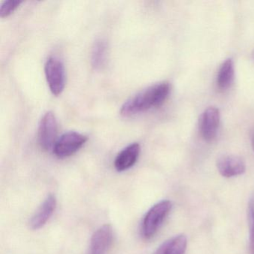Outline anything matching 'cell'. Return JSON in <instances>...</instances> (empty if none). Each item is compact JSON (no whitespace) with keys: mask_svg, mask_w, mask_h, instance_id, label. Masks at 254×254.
<instances>
[{"mask_svg":"<svg viewBox=\"0 0 254 254\" xmlns=\"http://www.w3.org/2000/svg\"><path fill=\"white\" fill-rule=\"evenodd\" d=\"M58 123L56 116L51 111L46 113L41 118L38 127V143L44 151L54 148L57 141Z\"/></svg>","mask_w":254,"mask_h":254,"instance_id":"5b68a950","label":"cell"},{"mask_svg":"<svg viewBox=\"0 0 254 254\" xmlns=\"http://www.w3.org/2000/svg\"><path fill=\"white\" fill-rule=\"evenodd\" d=\"M220 124V112L218 108L209 107L205 110L200 119V131L202 137L211 142L215 139Z\"/></svg>","mask_w":254,"mask_h":254,"instance_id":"8992f818","label":"cell"},{"mask_svg":"<svg viewBox=\"0 0 254 254\" xmlns=\"http://www.w3.org/2000/svg\"><path fill=\"white\" fill-rule=\"evenodd\" d=\"M252 59H253V61H254V51H253V53H252Z\"/></svg>","mask_w":254,"mask_h":254,"instance_id":"e0dca14e","label":"cell"},{"mask_svg":"<svg viewBox=\"0 0 254 254\" xmlns=\"http://www.w3.org/2000/svg\"><path fill=\"white\" fill-rule=\"evenodd\" d=\"M57 206V199L55 194H50L46 197L42 204L32 216L29 224L32 230L42 228L54 213Z\"/></svg>","mask_w":254,"mask_h":254,"instance_id":"9c48e42d","label":"cell"},{"mask_svg":"<svg viewBox=\"0 0 254 254\" xmlns=\"http://www.w3.org/2000/svg\"><path fill=\"white\" fill-rule=\"evenodd\" d=\"M171 85L161 82L148 87L126 101L120 110L123 117H129L161 106L169 97Z\"/></svg>","mask_w":254,"mask_h":254,"instance_id":"6da1fadb","label":"cell"},{"mask_svg":"<svg viewBox=\"0 0 254 254\" xmlns=\"http://www.w3.org/2000/svg\"><path fill=\"white\" fill-rule=\"evenodd\" d=\"M87 140V136L78 132H66L56 141L53 152L59 158L70 157L82 148Z\"/></svg>","mask_w":254,"mask_h":254,"instance_id":"277c9868","label":"cell"},{"mask_svg":"<svg viewBox=\"0 0 254 254\" xmlns=\"http://www.w3.org/2000/svg\"><path fill=\"white\" fill-rule=\"evenodd\" d=\"M47 84L52 93L58 96L64 90L66 75L63 62L56 57H50L45 64Z\"/></svg>","mask_w":254,"mask_h":254,"instance_id":"3957f363","label":"cell"},{"mask_svg":"<svg viewBox=\"0 0 254 254\" xmlns=\"http://www.w3.org/2000/svg\"><path fill=\"white\" fill-rule=\"evenodd\" d=\"M141 148L139 143L130 144L119 153L114 161V167L118 172H124L134 166L139 158Z\"/></svg>","mask_w":254,"mask_h":254,"instance_id":"30bf717a","label":"cell"},{"mask_svg":"<svg viewBox=\"0 0 254 254\" xmlns=\"http://www.w3.org/2000/svg\"><path fill=\"white\" fill-rule=\"evenodd\" d=\"M218 172L224 178H233L245 173V161L236 155H223L217 160Z\"/></svg>","mask_w":254,"mask_h":254,"instance_id":"ba28073f","label":"cell"},{"mask_svg":"<svg viewBox=\"0 0 254 254\" xmlns=\"http://www.w3.org/2000/svg\"><path fill=\"white\" fill-rule=\"evenodd\" d=\"M248 221H249L250 248L254 254V192L251 194L248 202Z\"/></svg>","mask_w":254,"mask_h":254,"instance_id":"5bb4252c","label":"cell"},{"mask_svg":"<svg viewBox=\"0 0 254 254\" xmlns=\"http://www.w3.org/2000/svg\"><path fill=\"white\" fill-rule=\"evenodd\" d=\"M172 207L170 200H163L156 203L147 212L141 226V234L144 239H151L156 234Z\"/></svg>","mask_w":254,"mask_h":254,"instance_id":"7a4b0ae2","label":"cell"},{"mask_svg":"<svg viewBox=\"0 0 254 254\" xmlns=\"http://www.w3.org/2000/svg\"><path fill=\"white\" fill-rule=\"evenodd\" d=\"M234 64L232 59H227L220 66L217 75V85L221 90H225L233 84L234 79Z\"/></svg>","mask_w":254,"mask_h":254,"instance_id":"7c38bea8","label":"cell"},{"mask_svg":"<svg viewBox=\"0 0 254 254\" xmlns=\"http://www.w3.org/2000/svg\"><path fill=\"white\" fill-rule=\"evenodd\" d=\"M107 58H108L107 41L102 38L96 40L92 50V66L96 69H102L106 64Z\"/></svg>","mask_w":254,"mask_h":254,"instance_id":"4fadbf2b","label":"cell"},{"mask_svg":"<svg viewBox=\"0 0 254 254\" xmlns=\"http://www.w3.org/2000/svg\"><path fill=\"white\" fill-rule=\"evenodd\" d=\"M22 1L18 0H8L2 2L0 6V17L2 18L11 15L22 3Z\"/></svg>","mask_w":254,"mask_h":254,"instance_id":"9a60e30c","label":"cell"},{"mask_svg":"<svg viewBox=\"0 0 254 254\" xmlns=\"http://www.w3.org/2000/svg\"><path fill=\"white\" fill-rule=\"evenodd\" d=\"M114 232L110 224L99 227L92 236L89 254H105L113 242Z\"/></svg>","mask_w":254,"mask_h":254,"instance_id":"52a82bcc","label":"cell"},{"mask_svg":"<svg viewBox=\"0 0 254 254\" xmlns=\"http://www.w3.org/2000/svg\"><path fill=\"white\" fill-rule=\"evenodd\" d=\"M251 144H252L253 150H254V133H253L252 138H251Z\"/></svg>","mask_w":254,"mask_h":254,"instance_id":"2e32d148","label":"cell"},{"mask_svg":"<svg viewBox=\"0 0 254 254\" xmlns=\"http://www.w3.org/2000/svg\"><path fill=\"white\" fill-rule=\"evenodd\" d=\"M187 239L184 235H178L163 242L154 254H185Z\"/></svg>","mask_w":254,"mask_h":254,"instance_id":"8fae6325","label":"cell"}]
</instances>
